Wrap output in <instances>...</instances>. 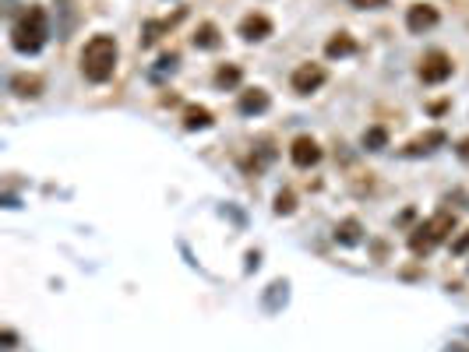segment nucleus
<instances>
[{"label":"nucleus","mask_w":469,"mask_h":352,"mask_svg":"<svg viewBox=\"0 0 469 352\" xmlns=\"http://www.w3.org/2000/svg\"><path fill=\"white\" fill-rule=\"evenodd\" d=\"M46 36H50V21L39 4H28L11 25V43L18 53H39Z\"/></svg>","instance_id":"obj_1"},{"label":"nucleus","mask_w":469,"mask_h":352,"mask_svg":"<svg viewBox=\"0 0 469 352\" xmlns=\"http://www.w3.org/2000/svg\"><path fill=\"white\" fill-rule=\"evenodd\" d=\"M113 71H116V39L113 36H92L81 50V74L96 85H103V81L113 78Z\"/></svg>","instance_id":"obj_2"},{"label":"nucleus","mask_w":469,"mask_h":352,"mask_svg":"<svg viewBox=\"0 0 469 352\" xmlns=\"http://www.w3.org/2000/svg\"><path fill=\"white\" fill-rule=\"evenodd\" d=\"M452 229H455V215H448V212H437L434 219H427L424 226H417V229H413V236H409V247H413L417 254H427L430 247L441 243Z\"/></svg>","instance_id":"obj_3"},{"label":"nucleus","mask_w":469,"mask_h":352,"mask_svg":"<svg viewBox=\"0 0 469 352\" xmlns=\"http://www.w3.org/2000/svg\"><path fill=\"white\" fill-rule=\"evenodd\" d=\"M325 67L321 64H300L297 71H293V78H289V85H293V92L297 96H311V92H317L321 85H325Z\"/></svg>","instance_id":"obj_4"},{"label":"nucleus","mask_w":469,"mask_h":352,"mask_svg":"<svg viewBox=\"0 0 469 352\" xmlns=\"http://www.w3.org/2000/svg\"><path fill=\"white\" fill-rule=\"evenodd\" d=\"M420 78H424L427 85H441V81H448V78H452V56L441 53V50L427 53L424 64H420Z\"/></svg>","instance_id":"obj_5"},{"label":"nucleus","mask_w":469,"mask_h":352,"mask_svg":"<svg viewBox=\"0 0 469 352\" xmlns=\"http://www.w3.org/2000/svg\"><path fill=\"white\" fill-rule=\"evenodd\" d=\"M289 159L293 162H297L300 169H311V166H317L321 162V148H317V141L314 138H297V141H293L289 144Z\"/></svg>","instance_id":"obj_6"},{"label":"nucleus","mask_w":469,"mask_h":352,"mask_svg":"<svg viewBox=\"0 0 469 352\" xmlns=\"http://www.w3.org/2000/svg\"><path fill=\"white\" fill-rule=\"evenodd\" d=\"M406 25H409V32H427V28L437 25V8L430 4H413L406 11Z\"/></svg>","instance_id":"obj_7"},{"label":"nucleus","mask_w":469,"mask_h":352,"mask_svg":"<svg viewBox=\"0 0 469 352\" xmlns=\"http://www.w3.org/2000/svg\"><path fill=\"white\" fill-rule=\"evenodd\" d=\"M240 36L244 39H269L272 36V21L265 18V14H247L244 21H240Z\"/></svg>","instance_id":"obj_8"},{"label":"nucleus","mask_w":469,"mask_h":352,"mask_svg":"<svg viewBox=\"0 0 469 352\" xmlns=\"http://www.w3.org/2000/svg\"><path fill=\"white\" fill-rule=\"evenodd\" d=\"M269 92L265 88H247V92L240 96V113H247V116H258V113H265L269 109Z\"/></svg>","instance_id":"obj_9"},{"label":"nucleus","mask_w":469,"mask_h":352,"mask_svg":"<svg viewBox=\"0 0 469 352\" xmlns=\"http://www.w3.org/2000/svg\"><path fill=\"white\" fill-rule=\"evenodd\" d=\"M11 92L21 99H36L43 92V78L39 74H14L11 78Z\"/></svg>","instance_id":"obj_10"},{"label":"nucleus","mask_w":469,"mask_h":352,"mask_svg":"<svg viewBox=\"0 0 469 352\" xmlns=\"http://www.w3.org/2000/svg\"><path fill=\"white\" fill-rule=\"evenodd\" d=\"M437 144H445V131H427L424 138H417V141L406 144V155H427V152L437 148Z\"/></svg>","instance_id":"obj_11"},{"label":"nucleus","mask_w":469,"mask_h":352,"mask_svg":"<svg viewBox=\"0 0 469 352\" xmlns=\"http://www.w3.org/2000/svg\"><path fill=\"white\" fill-rule=\"evenodd\" d=\"M184 127H187V131L212 127V113L205 109V106H187V109H184Z\"/></svg>","instance_id":"obj_12"},{"label":"nucleus","mask_w":469,"mask_h":352,"mask_svg":"<svg viewBox=\"0 0 469 352\" xmlns=\"http://www.w3.org/2000/svg\"><path fill=\"white\" fill-rule=\"evenodd\" d=\"M335 243H342V247H353V243H360V222H357V219H346V222H339V226H335Z\"/></svg>","instance_id":"obj_13"},{"label":"nucleus","mask_w":469,"mask_h":352,"mask_svg":"<svg viewBox=\"0 0 469 352\" xmlns=\"http://www.w3.org/2000/svg\"><path fill=\"white\" fill-rule=\"evenodd\" d=\"M219 43H222V39H219V28H216L212 21H205L198 32H194V46H198V50H219Z\"/></svg>","instance_id":"obj_14"},{"label":"nucleus","mask_w":469,"mask_h":352,"mask_svg":"<svg viewBox=\"0 0 469 352\" xmlns=\"http://www.w3.org/2000/svg\"><path fill=\"white\" fill-rule=\"evenodd\" d=\"M325 53H329V56H349V53H357V43H353V36L339 32V36H332V39L325 43Z\"/></svg>","instance_id":"obj_15"},{"label":"nucleus","mask_w":469,"mask_h":352,"mask_svg":"<svg viewBox=\"0 0 469 352\" xmlns=\"http://www.w3.org/2000/svg\"><path fill=\"white\" fill-rule=\"evenodd\" d=\"M240 78H244V71H240L237 64H222V67L216 71V85H219V88H237Z\"/></svg>","instance_id":"obj_16"},{"label":"nucleus","mask_w":469,"mask_h":352,"mask_svg":"<svg viewBox=\"0 0 469 352\" xmlns=\"http://www.w3.org/2000/svg\"><path fill=\"white\" fill-rule=\"evenodd\" d=\"M385 144H388V131L385 127H367L364 131V148L367 152H381Z\"/></svg>","instance_id":"obj_17"},{"label":"nucleus","mask_w":469,"mask_h":352,"mask_svg":"<svg viewBox=\"0 0 469 352\" xmlns=\"http://www.w3.org/2000/svg\"><path fill=\"white\" fill-rule=\"evenodd\" d=\"M293 208H297V204H293V190H282V194L275 197V212H279V215H289Z\"/></svg>","instance_id":"obj_18"},{"label":"nucleus","mask_w":469,"mask_h":352,"mask_svg":"<svg viewBox=\"0 0 469 352\" xmlns=\"http://www.w3.org/2000/svg\"><path fill=\"white\" fill-rule=\"evenodd\" d=\"M353 8H364V11H377V8H385L388 0H349Z\"/></svg>","instance_id":"obj_19"},{"label":"nucleus","mask_w":469,"mask_h":352,"mask_svg":"<svg viewBox=\"0 0 469 352\" xmlns=\"http://www.w3.org/2000/svg\"><path fill=\"white\" fill-rule=\"evenodd\" d=\"M466 250H469V229H466L462 236H459V240L452 243V254H466Z\"/></svg>","instance_id":"obj_20"},{"label":"nucleus","mask_w":469,"mask_h":352,"mask_svg":"<svg viewBox=\"0 0 469 352\" xmlns=\"http://www.w3.org/2000/svg\"><path fill=\"white\" fill-rule=\"evenodd\" d=\"M173 67H177V53H166L159 60V71H173Z\"/></svg>","instance_id":"obj_21"},{"label":"nucleus","mask_w":469,"mask_h":352,"mask_svg":"<svg viewBox=\"0 0 469 352\" xmlns=\"http://www.w3.org/2000/svg\"><path fill=\"white\" fill-rule=\"evenodd\" d=\"M0 342H4V349L11 352L14 345H18V338H14V331H4V335H0Z\"/></svg>","instance_id":"obj_22"},{"label":"nucleus","mask_w":469,"mask_h":352,"mask_svg":"<svg viewBox=\"0 0 469 352\" xmlns=\"http://www.w3.org/2000/svg\"><path fill=\"white\" fill-rule=\"evenodd\" d=\"M459 155H462V159H469V138H466V141L459 144Z\"/></svg>","instance_id":"obj_23"}]
</instances>
